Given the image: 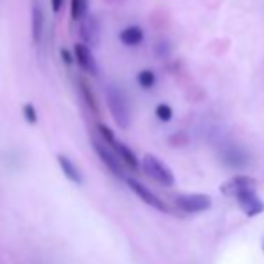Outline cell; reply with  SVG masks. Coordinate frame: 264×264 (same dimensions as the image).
Listing matches in <instances>:
<instances>
[{
  "mask_svg": "<svg viewBox=\"0 0 264 264\" xmlns=\"http://www.w3.org/2000/svg\"><path fill=\"white\" fill-rule=\"evenodd\" d=\"M58 162H60L61 171L65 173V176L70 180V182H74V184H77V185L83 184V175H81V171L75 167V164L69 158V156L60 154V156H58Z\"/></svg>",
  "mask_w": 264,
  "mask_h": 264,
  "instance_id": "cell-13",
  "label": "cell"
},
{
  "mask_svg": "<svg viewBox=\"0 0 264 264\" xmlns=\"http://www.w3.org/2000/svg\"><path fill=\"white\" fill-rule=\"evenodd\" d=\"M106 101H108V108H110L117 126L126 130L131 122V108H130L128 95L119 86H110L108 92H106Z\"/></svg>",
  "mask_w": 264,
  "mask_h": 264,
  "instance_id": "cell-1",
  "label": "cell"
},
{
  "mask_svg": "<svg viewBox=\"0 0 264 264\" xmlns=\"http://www.w3.org/2000/svg\"><path fill=\"white\" fill-rule=\"evenodd\" d=\"M221 158L228 167H243L248 162V154L246 151L237 144H226L221 150Z\"/></svg>",
  "mask_w": 264,
  "mask_h": 264,
  "instance_id": "cell-7",
  "label": "cell"
},
{
  "mask_svg": "<svg viewBox=\"0 0 264 264\" xmlns=\"http://www.w3.org/2000/svg\"><path fill=\"white\" fill-rule=\"evenodd\" d=\"M112 148H113V151L119 154V158L122 160L128 167H131V169H137V167H139V160H137L135 153L128 146H124L122 142H119V140H115L113 144H112Z\"/></svg>",
  "mask_w": 264,
  "mask_h": 264,
  "instance_id": "cell-14",
  "label": "cell"
},
{
  "mask_svg": "<svg viewBox=\"0 0 264 264\" xmlns=\"http://www.w3.org/2000/svg\"><path fill=\"white\" fill-rule=\"evenodd\" d=\"M31 33H33V41L35 43H40L41 38H43V29H45V16H43V9L38 2L33 4V24H31Z\"/></svg>",
  "mask_w": 264,
  "mask_h": 264,
  "instance_id": "cell-11",
  "label": "cell"
},
{
  "mask_svg": "<svg viewBox=\"0 0 264 264\" xmlns=\"http://www.w3.org/2000/svg\"><path fill=\"white\" fill-rule=\"evenodd\" d=\"M74 54H75V60H77V65L85 70L86 74L90 75L99 74V67H97V61H95L94 54L90 50V45H86L85 41L83 43H75Z\"/></svg>",
  "mask_w": 264,
  "mask_h": 264,
  "instance_id": "cell-5",
  "label": "cell"
},
{
  "mask_svg": "<svg viewBox=\"0 0 264 264\" xmlns=\"http://www.w3.org/2000/svg\"><path fill=\"white\" fill-rule=\"evenodd\" d=\"M154 113H156V117H158L162 122H169V120L173 119V108H171L169 105H164V103L156 106Z\"/></svg>",
  "mask_w": 264,
  "mask_h": 264,
  "instance_id": "cell-17",
  "label": "cell"
},
{
  "mask_svg": "<svg viewBox=\"0 0 264 264\" xmlns=\"http://www.w3.org/2000/svg\"><path fill=\"white\" fill-rule=\"evenodd\" d=\"M263 248H264V241H263Z\"/></svg>",
  "mask_w": 264,
  "mask_h": 264,
  "instance_id": "cell-23",
  "label": "cell"
},
{
  "mask_svg": "<svg viewBox=\"0 0 264 264\" xmlns=\"http://www.w3.org/2000/svg\"><path fill=\"white\" fill-rule=\"evenodd\" d=\"M97 128H99V133H101V137H103V139L106 140V142H108V144H113L115 140V135H113V131L110 130V128H108V126H105V124H99L97 126Z\"/></svg>",
  "mask_w": 264,
  "mask_h": 264,
  "instance_id": "cell-19",
  "label": "cell"
},
{
  "mask_svg": "<svg viewBox=\"0 0 264 264\" xmlns=\"http://www.w3.org/2000/svg\"><path fill=\"white\" fill-rule=\"evenodd\" d=\"M92 146H94L95 153L99 154V158L103 160V164H105L115 176H122V167H120V162H119V158H117L119 154H113L105 144H101L97 140H94Z\"/></svg>",
  "mask_w": 264,
  "mask_h": 264,
  "instance_id": "cell-8",
  "label": "cell"
},
{
  "mask_svg": "<svg viewBox=\"0 0 264 264\" xmlns=\"http://www.w3.org/2000/svg\"><path fill=\"white\" fill-rule=\"evenodd\" d=\"M257 185H255V180L250 178V176H235V178L228 180L226 184L221 187V190H223L226 196H237L241 194V192H244V190H252L255 189Z\"/></svg>",
  "mask_w": 264,
  "mask_h": 264,
  "instance_id": "cell-9",
  "label": "cell"
},
{
  "mask_svg": "<svg viewBox=\"0 0 264 264\" xmlns=\"http://www.w3.org/2000/svg\"><path fill=\"white\" fill-rule=\"evenodd\" d=\"M137 83H139L142 88L150 90L154 86L156 83V75H154L153 70H140L139 74H137Z\"/></svg>",
  "mask_w": 264,
  "mask_h": 264,
  "instance_id": "cell-16",
  "label": "cell"
},
{
  "mask_svg": "<svg viewBox=\"0 0 264 264\" xmlns=\"http://www.w3.org/2000/svg\"><path fill=\"white\" fill-rule=\"evenodd\" d=\"M81 36H83V41L86 45L95 47L99 43V22L86 15L83 18V24H81Z\"/></svg>",
  "mask_w": 264,
  "mask_h": 264,
  "instance_id": "cell-10",
  "label": "cell"
},
{
  "mask_svg": "<svg viewBox=\"0 0 264 264\" xmlns=\"http://www.w3.org/2000/svg\"><path fill=\"white\" fill-rule=\"evenodd\" d=\"M24 117L27 122H31V124H36V120H38V113H36V108L33 105H25L24 106Z\"/></svg>",
  "mask_w": 264,
  "mask_h": 264,
  "instance_id": "cell-18",
  "label": "cell"
},
{
  "mask_svg": "<svg viewBox=\"0 0 264 264\" xmlns=\"http://www.w3.org/2000/svg\"><path fill=\"white\" fill-rule=\"evenodd\" d=\"M119 40L128 47H137L144 40V31L139 25H130V27H126L119 33Z\"/></svg>",
  "mask_w": 264,
  "mask_h": 264,
  "instance_id": "cell-12",
  "label": "cell"
},
{
  "mask_svg": "<svg viewBox=\"0 0 264 264\" xmlns=\"http://www.w3.org/2000/svg\"><path fill=\"white\" fill-rule=\"evenodd\" d=\"M86 13H88V2L86 0H70V18L72 20H83Z\"/></svg>",
  "mask_w": 264,
  "mask_h": 264,
  "instance_id": "cell-15",
  "label": "cell"
},
{
  "mask_svg": "<svg viewBox=\"0 0 264 264\" xmlns=\"http://www.w3.org/2000/svg\"><path fill=\"white\" fill-rule=\"evenodd\" d=\"M126 184L130 185V189L133 190L135 194L139 196L144 203H148L150 207H153V209L160 210V212H167V205H165L158 196H154L146 185H142L140 182H137V180H133V178H126Z\"/></svg>",
  "mask_w": 264,
  "mask_h": 264,
  "instance_id": "cell-4",
  "label": "cell"
},
{
  "mask_svg": "<svg viewBox=\"0 0 264 264\" xmlns=\"http://www.w3.org/2000/svg\"><path fill=\"white\" fill-rule=\"evenodd\" d=\"M61 58H63V63H65V65H72V56H70V52L67 49L61 50Z\"/></svg>",
  "mask_w": 264,
  "mask_h": 264,
  "instance_id": "cell-22",
  "label": "cell"
},
{
  "mask_svg": "<svg viewBox=\"0 0 264 264\" xmlns=\"http://www.w3.org/2000/svg\"><path fill=\"white\" fill-rule=\"evenodd\" d=\"M176 207L184 212H203L212 207V199L207 194H180L176 196Z\"/></svg>",
  "mask_w": 264,
  "mask_h": 264,
  "instance_id": "cell-3",
  "label": "cell"
},
{
  "mask_svg": "<svg viewBox=\"0 0 264 264\" xmlns=\"http://www.w3.org/2000/svg\"><path fill=\"white\" fill-rule=\"evenodd\" d=\"M142 167H144L146 175L150 176V178H153L154 182H158V184L165 185V187H171V185L175 184L173 171L162 160L156 158L154 154H146L144 158H142Z\"/></svg>",
  "mask_w": 264,
  "mask_h": 264,
  "instance_id": "cell-2",
  "label": "cell"
},
{
  "mask_svg": "<svg viewBox=\"0 0 264 264\" xmlns=\"http://www.w3.org/2000/svg\"><path fill=\"white\" fill-rule=\"evenodd\" d=\"M81 92H83V95L86 97V101H88V106L92 108V110L95 112V103H94V97H92V92L88 90V86H86V83H81Z\"/></svg>",
  "mask_w": 264,
  "mask_h": 264,
  "instance_id": "cell-20",
  "label": "cell"
},
{
  "mask_svg": "<svg viewBox=\"0 0 264 264\" xmlns=\"http://www.w3.org/2000/svg\"><path fill=\"white\" fill-rule=\"evenodd\" d=\"M63 2H65V0H50V7H52V11H54V13H60L61 7H63Z\"/></svg>",
  "mask_w": 264,
  "mask_h": 264,
  "instance_id": "cell-21",
  "label": "cell"
},
{
  "mask_svg": "<svg viewBox=\"0 0 264 264\" xmlns=\"http://www.w3.org/2000/svg\"><path fill=\"white\" fill-rule=\"evenodd\" d=\"M235 199H237V203L241 205V209L244 210V214L250 216V218H252V216L261 214V212H264V203L259 199V196H257L255 189L244 190V192H241V194L235 196Z\"/></svg>",
  "mask_w": 264,
  "mask_h": 264,
  "instance_id": "cell-6",
  "label": "cell"
}]
</instances>
